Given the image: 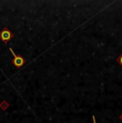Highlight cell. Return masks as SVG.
I'll return each mask as SVG.
<instances>
[{
	"instance_id": "277c9868",
	"label": "cell",
	"mask_w": 122,
	"mask_h": 123,
	"mask_svg": "<svg viewBox=\"0 0 122 123\" xmlns=\"http://www.w3.org/2000/svg\"><path fill=\"white\" fill-rule=\"evenodd\" d=\"M92 120H93V123H97V121H95V118H94V116L92 117Z\"/></svg>"
},
{
	"instance_id": "7a4b0ae2",
	"label": "cell",
	"mask_w": 122,
	"mask_h": 123,
	"mask_svg": "<svg viewBox=\"0 0 122 123\" xmlns=\"http://www.w3.org/2000/svg\"><path fill=\"white\" fill-rule=\"evenodd\" d=\"M0 39H1L3 42H9L11 39H12V32H11L9 29L4 28V29L0 32Z\"/></svg>"
},
{
	"instance_id": "3957f363",
	"label": "cell",
	"mask_w": 122,
	"mask_h": 123,
	"mask_svg": "<svg viewBox=\"0 0 122 123\" xmlns=\"http://www.w3.org/2000/svg\"><path fill=\"white\" fill-rule=\"evenodd\" d=\"M117 62H118L119 64H120L121 67H122V55H120V56L118 57V58H117Z\"/></svg>"
},
{
	"instance_id": "6da1fadb",
	"label": "cell",
	"mask_w": 122,
	"mask_h": 123,
	"mask_svg": "<svg viewBox=\"0 0 122 123\" xmlns=\"http://www.w3.org/2000/svg\"><path fill=\"white\" fill-rule=\"evenodd\" d=\"M10 51L12 53V55H13V63H14V65H15V67H17V68L23 67V65H24V63H25V59L23 58V57L16 55L15 51H14L11 47H10Z\"/></svg>"
}]
</instances>
